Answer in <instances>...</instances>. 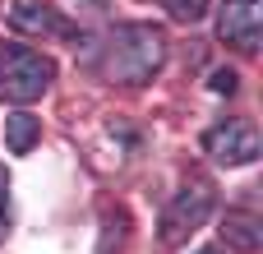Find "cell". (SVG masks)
<instances>
[{
    "mask_svg": "<svg viewBox=\"0 0 263 254\" xmlns=\"http://www.w3.org/2000/svg\"><path fill=\"white\" fill-rule=\"evenodd\" d=\"M106 42H111L106 46V74L125 88L148 83L166 60V32L157 23H120Z\"/></svg>",
    "mask_w": 263,
    "mask_h": 254,
    "instance_id": "obj_1",
    "label": "cell"
},
{
    "mask_svg": "<svg viewBox=\"0 0 263 254\" xmlns=\"http://www.w3.org/2000/svg\"><path fill=\"white\" fill-rule=\"evenodd\" d=\"M51 79H55V65L42 56V51H32V46H0V97L5 102H18V106H28V102H37L46 88H51Z\"/></svg>",
    "mask_w": 263,
    "mask_h": 254,
    "instance_id": "obj_2",
    "label": "cell"
},
{
    "mask_svg": "<svg viewBox=\"0 0 263 254\" xmlns=\"http://www.w3.org/2000/svg\"><path fill=\"white\" fill-rule=\"evenodd\" d=\"M213 208H217V190L208 180H185L180 194L171 199V208L162 213V241L166 245H180L194 227H203L213 217Z\"/></svg>",
    "mask_w": 263,
    "mask_h": 254,
    "instance_id": "obj_3",
    "label": "cell"
},
{
    "mask_svg": "<svg viewBox=\"0 0 263 254\" xmlns=\"http://www.w3.org/2000/svg\"><path fill=\"white\" fill-rule=\"evenodd\" d=\"M203 153L217 167H250L259 157V130L250 120H217L203 134Z\"/></svg>",
    "mask_w": 263,
    "mask_h": 254,
    "instance_id": "obj_4",
    "label": "cell"
},
{
    "mask_svg": "<svg viewBox=\"0 0 263 254\" xmlns=\"http://www.w3.org/2000/svg\"><path fill=\"white\" fill-rule=\"evenodd\" d=\"M217 37L236 51H259L263 0H222L217 5Z\"/></svg>",
    "mask_w": 263,
    "mask_h": 254,
    "instance_id": "obj_5",
    "label": "cell"
},
{
    "mask_svg": "<svg viewBox=\"0 0 263 254\" xmlns=\"http://www.w3.org/2000/svg\"><path fill=\"white\" fill-rule=\"evenodd\" d=\"M9 28L28 32V37H46V32H60V14L46 0H14L9 5Z\"/></svg>",
    "mask_w": 263,
    "mask_h": 254,
    "instance_id": "obj_6",
    "label": "cell"
},
{
    "mask_svg": "<svg viewBox=\"0 0 263 254\" xmlns=\"http://www.w3.org/2000/svg\"><path fill=\"white\" fill-rule=\"evenodd\" d=\"M222 241L240 254H254L263 245V222L254 213H227L222 217Z\"/></svg>",
    "mask_w": 263,
    "mask_h": 254,
    "instance_id": "obj_7",
    "label": "cell"
},
{
    "mask_svg": "<svg viewBox=\"0 0 263 254\" xmlns=\"http://www.w3.org/2000/svg\"><path fill=\"white\" fill-rule=\"evenodd\" d=\"M37 139H42V120H37V116L18 111V116H9V120H5V148H9L14 157H23Z\"/></svg>",
    "mask_w": 263,
    "mask_h": 254,
    "instance_id": "obj_8",
    "label": "cell"
},
{
    "mask_svg": "<svg viewBox=\"0 0 263 254\" xmlns=\"http://www.w3.org/2000/svg\"><path fill=\"white\" fill-rule=\"evenodd\" d=\"M176 23H199L203 14H208V0H157Z\"/></svg>",
    "mask_w": 263,
    "mask_h": 254,
    "instance_id": "obj_9",
    "label": "cell"
},
{
    "mask_svg": "<svg viewBox=\"0 0 263 254\" xmlns=\"http://www.w3.org/2000/svg\"><path fill=\"white\" fill-rule=\"evenodd\" d=\"M236 88H240L236 69H213V93H236Z\"/></svg>",
    "mask_w": 263,
    "mask_h": 254,
    "instance_id": "obj_10",
    "label": "cell"
},
{
    "mask_svg": "<svg viewBox=\"0 0 263 254\" xmlns=\"http://www.w3.org/2000/svg\"><path fill=\"white\" fill-rule=\"evenodd\" d=\"M0 231H5V171H0Z\"/></svg>",
    "mask_w": 263,
    "mask_h": 254,
    "instance_id": "obj_11",
    "label": "cell"
},
{
    "mask_svg": "<svg viewBox=\"0 0 263 254\" xmlns=\"http://www.w3.org/2000/svg\"><path fill=\"white\" fill-rule=\"evenodd\" d=\"M199 254H222V250H199Z\"/></svg>",
    "mask_w": 263,
    "mask_h": 254,
    "instance_id": "obj_12",
    "label": "cell"
}]
</instances>
